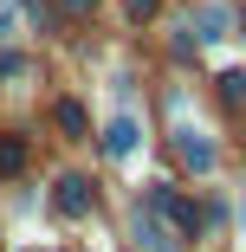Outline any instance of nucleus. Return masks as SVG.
I'll return each instance as SVG.
<instances>
[{
  "instance_id": "obj_1",
  "label": "nucleus",
  "mask_w": 246,
  "mask_h": 252,
  "mask_svg": "<svg viewBox=\"0 0 246 252\" xmlns=\"http://www.w3.org/2000/svg\"><path fill=\"white\" fill-rule=\"evenodd\" d=\"M149 214H156V220H169L181 239H194V233H201V207H194V200H181L169 181H149Z\"/></svg>"
},
{
  "instance_id": "obj_2",
  "label": "nucleus",
  "mask_w": 246,
  "mask_h": 252,
  "mask_svg": "<svg viewBox=\"0 0 246 252\" xmlns=\"http://www.w3.org/2000/svg\"><path fill=\"white\" fill-rule=\"evenodd\" d=\"M175 156H181L194 175H208V168L220 162V149L208 142V129H194V123H175Z\"/></svg>"
},
{
  "instance_id": "obj_3",
  "label": "nucleus",
  "mask_w": 246,
  "mask_h": 252,
  "mask_svg": "<svg viewBox=\"0 0 246 252\" xmlns=\"http://www.w3.org/2000/svg\"><path fill=\"white\" fill-rule=\"evenodd\" d=\"M52 200H59V214H65V220H84V214H91V181H84V175H59Z\"/></svg>"
},
{
  "instance_id": "obj_4",
  "label": "nucleus",
  "mask_w": 246,
  "mask_h": 252,
  "mask_svg": "<svg viewBox=\"0 0 246 252\" xmlns=\"http://www.w3.org/2000/svg\"><path fill=\"white\" fill-rule=\"evenodd\" d=\"M130 233H136V246H149V252H175V233L149 214V207H136V220H130Z\"/></svg>"
},
{
  "instance_id": "obj_5",
  "label": "nucleus",
  "mask_w": 246,
  "mask_h": 252,
  "mask_svg": "<svg viewBox=\"0 0 246 252\" xmlns=\"http://www.w3.org/2000/svg\"><path fill=\"white\" fill-rule=\"evenodd\" d=\"M136 142H142L136 117H110V129H104V149H110V156H136Z\"/></svg>"
},
{
  "instance_id": "obj_6",
  "label": "nucleus",
  "mask_w": 246,
  "mask_h": 252,
  "mask_svg": "<svg viewBox=\"0 0 246 252\" xmlns=\"http://www.w3.org/2000/svg\"><path fill=\"white\" fill-rule=\"evenodd\" d=\"M194 26H201V39H227V26H233V13H227V7H214V0H208V7L194 13Z\"/></svg>"
},
{
  "instance_id": "obj_7",
  "label": "nucleus",
  "mask_w": 246,
  "mask_h": 252,
  "mask_svg": "<svg viewBox=\"0 0 246 252\" xmlns=\"http://www.w3.org/2000/svg\"><path fill=\"white\" fill-rule=\"evenodd\" d=\"M26 168V142L20 136H0V175H20Z\"/></svg>"
},
{
  "instance_id": "obj_8",
  "label": "nucleus",
  "mask_w": 246,
  "mask_h": 252,
  "mask_svg": "<svg viewBox=\"0 0 246 252\" xmlns=\"http://www.w3.org/2000/svg\"><path fill=\"white\" fill-rule=\"evenodd\" d=\"M220 97L227 104H246V71H220Z\"/></svg>"
},
{
  "instance_id": "obj_9",
  "label": "nucleus",
  "mask_w": 246,
  "mask_h": 252,
  "mask_svg": "<svg viewBox=\"0 0 246 252\" xmlns=\"http://www.w3.org/2000/svg\"><path fill=\"white\" fill-rule=\"evenodd\" d=\"M59 129H71V136H84V104H59Z\"/></svg>"
},
{
  "instance_id": "obj_10",
  "label": "nucleus",
  "mask_w": 246,
  "mask_h": 252,
  "mask_svg": "<svg viewBox=\"0 0 246 252\" xmlns=\"http://www.w3.org/2000/svg\"><path fill=\"white\" fill-rule=\"evenodd\" d=\"M123 13H130V20H149V13H156V0H123Z\"/></svg>"
},
{
  "instance_id": "obj_11",
  "label": "nucleus",
  "mask_w": 246,
  "mask_h": 252,
  "mask_svg": "<svg viewBox=\"0 0 246 252\" xmlns=\"http://www.w3.org/2000/svg\"><path fill=\"white\" fill-rule=\"evenodd\" d=\"M59 7H65V13H91V0H59Z\"/></svg>"
},
{
  "instance_id": "obj_12",
  "label": "nucleus",
  "mask_w": 246,
  "mask_h": 252,
  "mask_svg": "<svg viewBox=\"0 0 246 252\" xmlns=\"http://www.w3.org/2000/svg\"><path fill=\"white\" fill-rule=\"evenodd\" d=\"M240 32H246V13H240Z\"/></svg>"
},
{
  "instance_id": "obj_13",
  "label": "nucleus",
  "mask_w": 246,
  "mask_h": 252,
  "mask_svg": "<svg viewBox=\"0 0 246 252\" xmlns=\"http://www.w3.org/2000/svg\"><path fill=\"white\" fill-rule=\"evenodd\" d=\"M240 226H246V207H240Z\"/></svg>"
}]
</instances>
